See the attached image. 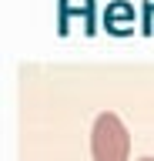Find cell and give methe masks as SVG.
<instances>
[{
	"label": "cell",
	"instance_id": "cell-1",
	"mask_svg": "<svg viewBox=\"0 0 154 161\" xmlns=\"http://www.w3.org/2000/svg\"><path fill=\"white\" fill-rule=\"evenodd\" d=\"M91 154L94 161H127L131 158V134L117 114H101L91 131Z\"/></svg>",
	"mask_w": 154,
	"mask_h": 161
},
{
	"label": "cell",
	"instance_id": "cell-2",
	"mask_svg": "<svg viewBox=\"0 0 154 161\" xmlns=\"http://www.w3.org/2000/svg\"><path fill=\"white\" fill-rule=\"evenodd\" d=\"M137 161H154V158H137Z\"/></svg>",
	"mask_w": 154,
	"mask_h": 161
}]
</instances>
